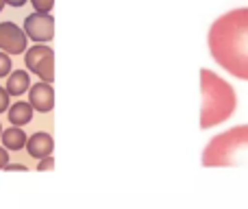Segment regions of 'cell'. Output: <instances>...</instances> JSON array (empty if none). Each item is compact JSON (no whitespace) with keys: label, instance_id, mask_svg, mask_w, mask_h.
<instances>
[{"label":"cell","instance_id":"obj_18","mask_svg":"<svg viewBox=\"0 0 248 209\" xmlns=\"http://www.w3.org/2000/svg\"><path fill=\"white\" fill-rule=\"evenodd\" d=\"M7 4H11V7H22V4L26 2V0H4Z\"/></svg>","mask_w":248,"mask_h":209},{"label":"cell","instance_id":"obj_5","mask_svg":"<svg viewBox=\"0 0 248 209\" xmlns=\"http://www.w3.org/2000/svg\"><path fill=\"white\" fill-rule=\"evenodd\" d=\"M24 33L26 37L35 39V42H50L55 37V20H52L50 13L35 11L31 16H26Z\"/></svg>","mask_w":248,"mask_h":209},{"label":"cell","instance_id":"obj_14","mask_svg":"<svg viewBox=\"0 0 248 209\" xmlns=\"http://www.w3.org/2000/svg\"><path fill=\"white\" fill-rule=\"evenodd\" d=\"M9 105H11V103H9V92L0 87V113L9 111Z\"/></svg>","mask_w":248,"mask_h":209},{"label":"cell","instance_id":"obj_17","mask_svg":"<svg viewBox=\"0 0 248 209\" xmlns=\"http://www.w3.org/2000/svg\"><path fill=\"white\" fill-rule=\"evenodd\" d=\"M7 170H20V172H26V166L24 163H7Z\"/></svg>","mask_w":248,"mask_h":209},{"label":"cell","instance_id":"obj_19","mask_svg":"<svg viewBox=\"0 0 248 209\" xmlns=\"http://www.w3.org/2000/svg\"><path fill=\"white\" fill-rule=\"evenodd\" d=\"M2 4H4V0H0V11H2Z\"/></svg>","mask_w":248,"mask_h":209},{"label":"cell","instance_id":"obj_15","mask_svg":"<svg viewBox=\"0 0 248 209\" xmlns=\"http://www.w3.org/2000/svg\"><path fill=\"white\" fill-rule=\"evenodd\" d=\"M39 170H52V168H55V159L50 157V155H48V157H44L42 159V163H39Z\"/></svg>","mask_w":248,"mask_h":209},{"label":"cell","instance_id":"obj_10","mask_svg":"<svg viewBox=\"0 0 248 209\" xmlns=\"http://www.w3.org/2000/svg\"><path fill=\"white\" fill-rule=\"evenodd\" d=\"M33 120V105L31 103H22L17 100L16 105L9 107V122L16 124V127H24Z\"/></svg>","mask_w":248,"mask_h":209},{"label":"cell","instance_id":"obj_8","mask_svg":"<svg viewBox=\"0 0 248 209\" xmlns=\"http://www.w3.org/2000/svg\"><path fill=\"white\" fill-rule=\"evenodd\" d=\"M52 137L48 133L39 131V133H33V135L26 140V150H29L31 157L35 159H44L48 155H52Z\"/></svg>","mask_w":248,"mask_h":209},{"label":"cell","instance_id":"obj_20","mask_svg":"<svg viewBox=\"0 0 248 209\" xmlns=\"http://www.w3.org/2000/svg\"><path fill=\"white\" fill-rule=\"evenodd\" d=\"M0 133H2V127H0Z\"/></svg>","mask_w":248,"mask_h":209},{"label":"cell","instance_id":"obj_11","mask_svg":"<svg viewBox=\"0 0 248 209\" xmlns=\"http://www.w3.org/2000/svg\"><path fill=\"white\" fill-rule=\"evenodd\" d=\"M29 87H31V81L24 70H16L13 74H9V81H7L9 96H20V94H24Z\"/></svg>","mask_w":248,"mask_h":209},{"label":"cell","instance_id":"obj_13","mask_svg":"<svg viewBox=\"0 0 248 209\" xmlns=\"http://www.w3.org/2000/svg\"><path fill=\"white\" fill-rule=\"evenodd\" d=\"M35 7V11H44V13H50L52 4H55V0H31Z\"/></svg>","mask_w":248,"mask_h":209},{"label":"cell","instance_id":"obj_1","mask_svg":"<svg viewBox=\"0 0 248 209\" xmlns=\"http://www.w3.org/2000/svg\"><path fill=\"white\" fill-rule=\"evenodd\" d=\"M209 50L229 74L248 81V9H233L209 29Z\"/></svg>","mask_w":248,"mask_h":209},{"label":"cell","instance_id":"obj_2","mask_svg":"<svg viewBox=\"0 0 248 209\" xmlns=\"http://www.w3.org/2000/svg\"><path fill=\"white\" fill-rule=\"evenodd\" d=\"M201 127L211 129L216 124H222L235 111L237 98L233 87L224 79H220L211 70H201Z\"/></svg>","mask_w":248,"mask_h":209},{"label":"cell","instance_id":"obj_3","mask_svg":"<svg viewBox=\"0 0 248 209\" xmlns=\"http://www.w3.org/2000/svg\"><path fill=\"white\" fill-rule=\"evenodd\" d=\"M202 166H248V124L216 135L202 150Z\"/></svg>","mask_w":248,"mask_h":209},{"label":"cell","instance_id":"obj_7","mask_svg":"<svg viewBox=\"0 0 248 209\" xmlns=\"http://www.w3.org/2000/svg\"><path fill=\"white\" fill-rule=\"evenodd\" d=\"M29 94H31V105L39 113H48L52 109V105H55V92H52L48 81H42L37 85L29 87Z\"/></svg>","mask_w":248,"mask_h":209},{"label":"cell","instance_id":"obj_16","mask_svg":"<svg viewBox=\"0 0 248 209\" xmlns=\"http://www.w3.org/2000/svg\"><path fill=\"white\" fill-rule=\"evenodd\" d=\"M9 163V155H7V148L0 146V168H4Z\"/></svg>","mask_w":248,"mask_h":209},{"label":"cell","instance_id":"obj_4","mask_svg":"<svg viewBox=\"0 0 248 209\" xmlns=\"http://www.w3.org/2000/svg\"><path fill=\"white\" fill-rule=\"evenodd\" d=\"M26 68L35 72L42 81L52 83L55 81V57L48 46H33L26 50Z\"/></svg>","mask_w":248,"mask_h":209},{"label":"cell","instance_id":"obj_6","mask_svg":"<svg viewBox=\"0 0 248 209\" xmlns=\"http://www.w3.org/2000/svg\"><path fill=\"white\" fill-rule=\"evenodd\" d=\"M0 50L20 55L26 50V33L13 22H2L0 24Z\"/></svg>","mask_w":248,"mask_h":209},{"label":"cell","instance_id":"obj_9","mask_svg":"<svg viewBox=\"0 0 248 209\" xmlns=\"http://www.w3.org/2000/svg\"><path fill=\"white\" fill-rule=\"evenodd\" d=\"M0 137H2V146L7 150H20L26 146V133L22 131V127H16L13 124L11 129H4L2 133H0Z\"/></svg>","mask_w":248,"mask_h":209},{"label":"cell","instance_id":"obj_12","mask_svg":"<svg viewBox=\"0 0 248 209\" xmlns=\"http://www.w3.org/2000/svg\"><path fill=\"white\" fill-rule=\"evenodd\" d=\"M9 72H11V59L4 50H0V79L9 77Z\"/></svg>","mask_w":248,"mask_h":209}]
</instances>
